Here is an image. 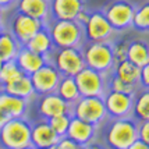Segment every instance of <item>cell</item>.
Wrapping results in <instances>:
<instances>
[{
  "instance_id": "1",
  "label": "cell",
  "mask_w": 149,
  "mask_h": 149,
  "mask_svg": "<svg viewBox=\"0 0 149 149\" xmlns=\"http://www.w3.org/2000/svg\"><path fill=\"white\" fill-rule=\"evenodd\" d=\"M107 121L109 123L103 130V138L107 148L127 149L138 138V121L131 116L120 118L107 117Z\"/></svg>"
},
{
  "instance_id": "2",
  "label": "cell",
  "mask_w": 149,
  "mask_h": 149,
  "mask_svg": "<svg viewBox=\"0 0 149 149\" xmlns=\"http://www.w3.org/2000/svg\"><path fill=\"white\" fill-rule=\"evenodd\" d=\"M50 33L53 47H81L84 28L75 19H47L45 24Z\"/></svg>"
},
{
  "instance_id": "3",
  "label": "cell",
  "mask_w": 149,
  "mask_h": 149,
  "mask_svg": "<svg viewBox=\"0 0 149 149\" xmlns=\"http://www.w3.org/2000/svg\"><path fill=\"white\" fill-rule=\"evenodd\" d=\"M85 65L95 71L103 74L104 77L111 71L114 65V47L110 40L85 42L81 46Z\"/></svg>"
},
{
  "instance_id": "4",
  "label": "cell",
  "mask_w": 149,
  "mask_h": 149,
  "mask_svg": "<svg viewBox=\"0 0 149 149\" xmlns=\"http://www.w3.org/2000/svg\"><path fill=\"white\" fill-rule=\"evenodd\" d=\"M31 145V124L24 117L8 118L0 128L1 149H21Z\"/></svg>"
},
{
  "instance_id": "5",
  "label": "cell",
  "mask_w": 149,
  "mask_h": 149,
  "mask_svg": "<svg viewBox=\"0 0 149 149\" xmlns=\"http://www.w3.org/2000/svg\"><path fill=\"white\" fill-rule=\"evenodd\" d=\"M45 60L60 72V75L74 77L85 67L81 47H53Z\"/></svg>"
},
{
  "instance_id": "6",
  "label": "cell",
  "mask_w": 149,
  "mask_h": 149,
  "mask_svg": "<svg viewBox=\"0 0 149 149\" xmlns=\"http://www.w3.org/2000/svg\"><path fill=\"white\" fill-rule=\"evenodd\" d=\"M72 116L85 123L99 125L106 118L104 100L100 96H79L74 103Z\"/></svg>"
},
{
  "instance_id": "7",
  "label": "cell",
  "mask_w": 149,
  "mask_h": 149,
  "mask_svg": "<svg viewBox=\"0 0 149 149\" xmlns=\"http://www.w3.org/2000/svg\"><path fill=\"white\" fill-rule=\"evenodd\" d=\"M79 96H100L104 97L107 92L106 77L100 72L85 65L79 72L74 75Z\"/></svg>"
},
{
  "instance_id": "8",
  "label": "cell",
  "mask_w": 149,
  "mask_h": 149,
  "mask_svg": "<svg viewBox=\"0 0 149 149\" xmlns=\"http://www.w3.org/2000/svg\"><path fill=\"white\" fill-rule=\"evenodd\" d=\"M134 10L135 6L128 0H113L102 8V13L114 31H124L131 28Z\"/></svg>"
},
{
  "instance_id": "9",
  "label": "cell",
  "mask_w": 149,
  "mask_h": 149,
  "mask_svg": "<svg viewBox=\"0 0 149 149\" xmlns=\"http://www.w3.org/2000/svg\"><path fill=\"white\" fill-rule=\"evenodd\" d=\"M82 28H84V42L110 40V38L116 32L109 24V21L106 19L102 10L89 11L88 19Z\"/></svg>"
},
{
  "instance_id": "10",
  "label": "cell",
  "mask_w": 149,
  "mask_h": 149,
  "mask_svg": "<svg viewBox=\"0 0 149 149\" xmlns=\"http://www.w3.org/2000/svg\"><path fill=\"white\" fill-rule=\"evenodd\" d=\"M103 100L107 117H111V118L130 117L132 106H134V100H135V92L124 93V92L107 91Z\"/></svg>"
},
{
  "instance_id": "11",
  "label": "cell",
  "mask_w": 149,
  "mask_h": 149,
  "mask_svg": "<svg viewBox=\"0 0 149 149\" xmlns=\"http://www.w3.org/2000/svg\"><path fill=\"white\" fill-rule=\"evenodd\" d=\"M43 25H45V22L17 11L13 15V18H11L8 31H10V33L13 35L14 38L17 39V42L19 45L24 46L26 40L32 38Z\"/></svg>"
},
{
  "instance_id": "12",
  "label": "cell",
  "mask_w": 149,
  "mask_h": 149,
  "mask_svg": "<svg viewBox=\"0 0 149 149\" xmlns=\"http://www.w3.org/2000/svg\"><path fill=\"white\" fill-rule=\"evenodd\" d=\"M60 72L49 63H45L42 67H39L35 72L29 75L31 84H32L35 95H45L54 92L60 81Z\"/></svg>"
},
{
  "instance_id": "13",
  "label": "cell",
  "mask_w": 149,
  "mask_h": 149,
  "mask_svg": "<svg viewBox=\"0 0 149 149\" xmlns=\"http://www.w3.org/2000/svg\"><path fill=\"white\" fill-rule=\"evenodd\" d=\"M74 103H67L57 95V92H50L45 95H39L38 102V114L42 120H49L50 117L58 116V114H71Z\"/></svg>"
},
{
  "instance_id": "14",
  "label": "cell",
  "mask_w": 149,
  "mask_h": 149,
  "mask_svg": "<svg viewBox=\"0 0 149 149\" xmlns=\"http://www.w3.org/2000/svg\"><path fill=\"white\" fill-rule=\"evenodd\" d=\"M61 136L50 127L47 120H42L31 125V146L35 149L52 148L58 142Z\"/></svg>"
},
{
  "instance_id": "15",
  "label": "cell",
  "mask_w": 149,
  "mask_h": 149,
  "mask_svg": "<svg viewBox=\"0 0 149 149\" xmlns=\"http://www.w3.org/2000/svg\"><path fill=\"white\" fill-rule=\"evenodd\" d=\"M84 8V0H49V18L75 19L77 14Z\"/></svg>"
},
{
  "instance_id": "16",
  "label": "cell",
  "mask_w": 149,
  "mask_h": 149,
  "mask_svg": "<svg viewBox=\"0 0 149 149\" xmlns=\"http://www.w3.org/2000/svg\"><path fill=\"white\" fill-rule=\"evenodd\" d=\"M96 131H97V125L85 123V121L72 116L70 118V123H68V127H67L64 136L70 138L71 141H74L75 143L82 146V145H85L86 142L91 141Z\"/></svg>"
},
{
  "instance_id": "17",
  "label": "cell",
  "mask_w": 149,
  "mask_h": 149,
  "mask_svg": "<svg viewBox=\"0 0 149 149\" xmlns=\"http://www.w3.org/2000/svg\"><path fill=\"white\" fill-rule=\"evenodd\" d=\"M14 61H15L17 67L22 71V74L28 75V77L46 63L45 57L42 54H38V53L26 49L25 46H21L19 47L18 53L14 57Z\"/></svg>"
},
{
  "instance_id": "18",
  "label": "cell",
  "mask_w": 149,
  "mask_h": 149,
  "mask_svg": "<svg viewBox=\"0 0 149 149\" xmlns=\"http://www.w3.org/2000/svg\"><path fill=\"white\" fill-rule=\"evenodd\" d=\"M14 6L18 13L36 18L45 24L49 19V0H17Z\"/></svg>"
},
{
  "instance_id": "19",
  "label": "cell",
  "mask_w": 149,
  "mask_h": 149,
  "mask_svg": "<svg viewBox=\"0 0 149 149\" xmlns=\"http://www.w3.org/2000/svg\"><path fill=\"white\" fill-rule=\"evenodd\" d=\"M28 106V100L22 97L10 95L4 91H0V110L8 118L13 117H24Z\"/></svg>"
},
{
  "instance_id": "20",
  "label": "cell",
  "mask_w": 149,
  "mask_h": 149,
  "mask_svg": "<svg viewBox=\"0 0 149 149\" xmlns=\"http://www.w3.org/2000/svg\"><path fill=\"white\" fill-rule=\"evenodd\" d=\"M139 71H141V68L138 65L128 61L127 58H121L114 63L110 72L125 84L138 86L139 85Z\"/></svg>"
},
{
  "instance_id": "21",
  "label": "cell",
  "mask_w": 149,
  "mask_h": 149,
  "mask_svg": "<svg viewBox=\"0 0 149 149\" xmlns=\"http://www.w3.org/2000/svg\"><path fill=\"white\" fill-rule=\"evenodd\" d=\"M125 58L138 65L139 68L145 64H149V49L148 43L142 39H134L127 42L125 47Z\"/></svg>"
},
{
  "instance_id": "22",
  "label": "cell",
  "mask_w": 149,
  "mask_h": 149,
  "mask_svg": "<svg viewBox=\"0 0 149 149\" xmlns=\"http://www.w3.org/2000/svg\"><path fill=\"white\" fill-rule=\"evenodd\" d=\"M24 46L26 49H29V50H32V52L42 54L43 57H46L53 49L52 38H50V33L47 31L46 25L42 26L31 39H28Z\"/></svg>"
},
{
  "instance_id": "23",
  "label": "cell",
  "mask_w": 149,
  "mask_h": 149,
  "mask_svg": "<svg viewBox=\"0 0 149 149\" xmlns=\"http://www.w3.org/2000/svg\"><path fill=\"white\" fill-rule=\"evenodd\" d=\"M1 91L7 92L10 95H14V96L22 97V99H31V97L35 95L32 88V84H31V79L28 75H22L21 78L15 79L13 82L7 85H3L1 86Z\"/></svg>"
},
{
  "instance_id": "24",
  "label": "cell",
  "mask_w": 149,
  "mask_h": 149,
  "mask_svg": "<svg viewBox=\"0 0 149 149\" xmlns=\"http://www.w3.org/2000/svg\"><path fill=\"white\" fill-rule=\"evenodd\" d=\"M57 95L67 103H75L79 97V92H78L75 79L72 75H61L60 81L56 88Z\"/></svg>"
},
{
  "instance_id": "25",
  "label": "cell",
  "mask_w": 149,
  "mask_h": 149,
  "mask_svg": "<svg viewBox=\"0 0 149 149\" xmlns=\"http://www.w3.org/2000/svg\"><path fill=\"white\" fill-rule=\"evenodd\" d=\"M19 45L17 39L10 33L8 29H3V32L0 33V60L1 61H7V60H13L15 54L18 53Z\"/></svg>"
},
{
  "instance_id": "26",
  "label": "cell",
  "mask_w": 149,
  "mask_h": 149,
  "mask_svg": "<svg viewBox=\"0 0 149 149\" xmlns=\"http://www.w3.org/2000/svg\"><path fill=\"white\" fill-rule=\"evenodd\" d=\"M131 117L135 121H146L149 120V91L148 88H143L142 93L135 96L134 106L131 110Z\"/></svg>"
},
{
  "instance_id": "27",
  "label": "cell",
  "mask_w": 149,
  "mask_h": 149,
  "mask_svg": "<svg viewBox=\"0 0 149 149\" xmlns=\"http://www.w3.org/2000/svg\"><path fill=\"white\" fill-rule=\"evenodd\" d=\"M131 28H134L138 32L146 33L149 31V4L145 1L143 4L135 7L131 21Z\"/></svg>"
},
{
  "instance_id": "28",
  "label": "cell",
  "mask_w": 149,
  "mask_h": 149,
  "mask_svg": "<svg viewBox=\"0 0 149 149\" xmlns=\"http://www.w3.org/2000/svg\"><path fill=\"white\" fill-rule=\"evenodd\" d=\"M24 75L22 71L19 70L15 61L13 60H7V61H3V65L0 68V86L3 85H7L10 82H13L15 79H18Z\"/></svg>"
},
{
  "instance_id": "29",
  "label": "cell",
  "mask_w": 149,
  "mask_h": 149,
  "mask_svg": "<svg viewBox=\"0 0 149 149\" xmlns=\"http://www.w3.org/2000/svg\"><path fill=\"white\" fill-rule=\"evenodd\" d=\"M71 114H58V116L50 117L47 121L50 124L53 130L57 132V135L60 136H64L65 135V131H67V127H68V123H70V118H71Z\"/></svg>"
},
{
  "instance_id": "30",
  "label": "cell",
  "mask_w": 149,
  "mask_h": 149,
  "mask_svg": "<svg viewBox=\"0 0 149 149\" xmlns=\"http://www.w3.org/2000/svg\"><path fill=\"white\" fill-rule=\"evenodd\" d=\"M54 149H82V146L75 143L67 136H61L58 139V142L54 145Z\"/></svg>"
},
{
  "instance_id": "31",
  "label": "cell",
  "mask_w": 149,
  "mask_h": 149,
  "mask_svg": "<svg viewBox=\"0 0 149 149\" xmlns=\"http://www.w3.org/2000/svg\"><path fill=\"white\" fill-rule=\"evenodd\" d=\"M138 139L149 143V120L138 123Z\"/></svg>"
},
{
  "instance_id": "32",
  "label": "cell",
  "mask_w": 149,
  "mask_h": 149,
  "mask_svg": "<svg viewBox=\"0 0 149 149\" xmlns=\"http://www.w3.org/2000/svg\"><path fill=\"white\" fill-rule=\"evenodd\" d=\"M139 85H142V88H149V64H145L141 67Z\"/></svg>"
},
{
  "instance_id": "33",
  "label": "cell",
  "mask_w": 149,
  "mask_h": 149,
  "mask_svg": "<svg viewBox=\"0 0 149 149\" xmlns=\"http://www.w3.org/2000/svg\"><path fill=\"white\" fill-rule=\"evenodd\" d=\"M127 149H149V143H145L143 141H141V139L136 138L135 141L131 143Z\"/></svg>"
},
{
  "instance_id": "34",
  "label": "cell",
  "mask_w": 149,
  "mask_h": 149,
  "mask_svg": "<svg viewBox=\"0 0 149 149\" xmlns=\"http://www.w3.org/2000/svg\"><path fill=\"white\" fill-rule=\"evenodd\" d=\"M15 1H17V0H0V7H1L3 10H7V8L13 7L14 4H15Z\"/></svg>"
},
{
  "instance_id": "35",
  "label": "cell",
  "mask_w": 149,
  "mask_h": 149,
  "mask_svg": "<svg viewBox=\"0 0 149 149\" xmlns=\"http://www.w3.org/2000/svg\"><path fill=\"white\" fill-rule=\"evenodd\" d=\"M82 149H104L102 145H99V143H95V142H86L85 145H82Z\"/></svg>"
},
{
  "instance_id": "36",
  "label": "cell",
  "mask_w": 149,
  "mask_h": 149,
  "mask_svg": "<svg viewBox=\"0 0 149 149\" xmlns=\"http://www.w3.org/2000/svg\"><path fill=\"white\" fill-rule=\"evenodd\" d=\"M7 120H8V117H7L6 114L3 113V111L0 110V128H1V127L4 125V123H6Z\"/></svg>"
},
{
  "instance_id": "37",
  "label": "cell",
  "mask_w": 149,
  "mask_h": 149,
  "mask_svg": "<svg viewBox=\"0 0 149 149\" xmlns=\"http://www.w3.org/2000/svg\"><path fill=\"white\" fill-rule=\"evenodd\" d=\"M3 18H4V10L0 7V24L3 25Z\"/></svg>"
},
{
  "instance_id": "38",
  "label": "cell",
  "mask_w": 149,
  "mask_h": 149,
  "mask_svg": "<svg viewBox=\"0 0 149 149\" xmlns=\"http://www.w3.org/2000/svg\"><path fill=\"white\" fill-rule=\"evenodd\" d=\"M21 149H35V148H32L31 145H28V146H25V148H21Z\"/></svg>"
},
{
  "instance_id": "39",
  "label": "cell",
  "mask_w": 149,
  "mask_h": 149,
  "mask_svg": "<svg viewBox=\"0 0 149 149\" xmlns=\"http://www.w3.org/2000/svg\"><path fill=\"white\" fill-rule=\"evenodd\" d=\"M3 29H4V26H3V25H1V24H0V33L3 32Z\"/></svg>"
},
{
  "instance_id": "40",
  "label": "cell",
  "mask_w": 149,
  "mask_h": 149,
  "mask_svg": "<svg viewBox=\"0 0 149 149\" xmlns=\"http://www.w3.org/2000/svg\"><path fill=\"white\" fill-rule=\"evenodd\" d=\"M1 65H3V61H1V60H0V68H1Z\"/></svg>"
},
{
  "instance_id": "41",
  "label": "cell",
  "mask_w": 149,
  "mask_h": 149,
  "mask_svg": "<svg viewBox=\"0 0 149 149\" xmlns=\"http://www.w3.org/2000/svg\"><path fill=\"white\" fill-rule=\"evenodd\" d=\"M46 149H54V146H52V148H46Z\"/></svg>"
}]
</instances>
